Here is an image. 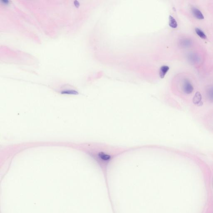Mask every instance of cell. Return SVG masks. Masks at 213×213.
<instances>
[{"instance_id":"4","label":"cell","mask_w":213,"mask_h":213,"mask_svg":"<svg viewBox=\"0 0 213 213\" xmlns=\"http://www.w3.org/2000/svg\"><path fill=\"white\" fill-rule=\"evenodd\" d=\"M169 68L167 65H163L160 68L159 71L160 77L161 78H163L169 70Z\"/></svg>"},{"instance_id":"2","label":"cell","mask_w":213,"mask_h":213,"mask_svg":"<svg viewBox=\"0 0 213 213\" xmlns=\"http://www.w3.org/2000/svg\"><path fill=\"white\" fill-rule=\"evenodd\" d=\"M183 90L187 94H191L194 90V87L188 81H185L183 85Z\"/></svg>"},{"instance_id":"7","label":"cell","mask_w":213,"mask_h":213,"mask_svg":"<svg viewBox=\"0 0 213 213\" xmlns=\"http://www.w3.org/2000/svg\"><path fill=\"white\" fill-rule=\"evenodd\" d=\"M169 25L172 28H176L177 27V23L175 19L172 16H170L169 17Z\"/></svg>"},{"instance_id":"6","label":"cell","mask_w":213,"mask_h":213,"mask_svg":"<svg viewBox=\"0 0 213 213\" xmlns=\"http://www.w3.org/2000/svg\"><path fill=\"white\" fill-rule=\"evenodd\" d=\"M61 94L63 95H76L78 94V92L75 90H70V89H65L63 90L61 92Z\"/></svg>"},{"instance_id":"1","label":"cell","mask_w":213,"mask_h":213,"mask_svg":"<svg viewBox=\"0 0 213 213\" xmlns=\"http://www.w3.org/2000/svg\"><path fill=\"white\" fill-rule=\"evenodd\" d=\"M84 149L88 155L104 169L107 168L113 160L129 150L128 149L99 143L86 144Z\"/></svg>"},{"instance_id":"9","label":"cell","mask_w":213,"mask_h":213,"mask_svg":"<svg viewBox=\"0 0 213 213\" xmlns=\"http://www.w3.org/2000/svg\"><path fill=\"white\" fill-rule=\"evenodd\" d=\"M181 44L182 46L187 47V46L190 45V44H191V42L190 41H189V40L184 39V40H183L182 41Z\"/></svg>"},{"instance_id":"8","label":"cell","mask_w":213,"mask_h":213,"mask_svg":"<svg viewBox=\"0 0 213 213\" xmlns=\"http://www.w3.org/2000/svg\"><path fill=\"white\" fill-rule=\"evenodd\" d=\"M195 31L197 34L201 38L204 39L207 38V36H206V35L199 28H196Z\"/></svg>"},{"instance_id":"5","label":"cell","mask_w":213,"mask_h":213,"mask_svg":"<svg viewBox=\"0 0 213 213\" xmlns=\"http://www.w3.org/2000/svg\"><path fill=\"white\" fill-rule=\"evenodd\" d=\"M202 96L199 92H196L193 99L194 103L195 104H199L202 102Z\"/></svg>"},{"instance_id":"3","label":"cell","mask_w":213,"mask_h":213,"mask_svg":"<svg viewBox=\"0 0 213 213\" xmlns=\"http://www.w3.org/2000/svg\"><path fill=\"white\" fill-rule=\"evenodd\" d=\"M192 12L193 13L194 16L198 19L202 20L204 19V16L202 14L199 10L196 9L195 8L193 7L192 9Z\"/></svg>"}]
</instances>
